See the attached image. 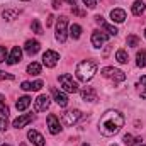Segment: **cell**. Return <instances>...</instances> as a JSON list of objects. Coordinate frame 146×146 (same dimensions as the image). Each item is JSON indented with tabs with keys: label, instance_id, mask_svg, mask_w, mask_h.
Listing matches in <instances>:
<instances>
[{
	"label": "cell",
	"instance_id": "1",
	"mask_svg": "<svg viewBox=\"0 0 146 146\" xmlns=\"http://www.w3.org/2000/svg\"><path fill=\"white\" fill-rule=\"evenodd\" d=\"M124 126V115L119 112V110H106L99 121V133L102 136H114L121 131V127Z\"/></svg>",
	"mask_w": 146,
	"mask_h": 146
},
{
	"label": "cell",
	"instance_id": "2",
	"mask_svg": "<svg viewBox=\"0 0 146 146\" xmlns=\"http://www.w3.org/2000/svg\"><path fill=\"white\" fill-rule=\"evenodd\" d=\"M97 73V63L92 61V60H85V61H80L76 65V70H75V75L80 82L87 83L94 78V75Z\"/></svg>",
	"mask_w": 146,
	"mask_h": 146
},
{
	"label": "cell",
	"instance_id": "3",
	"mask_svg": "<svg viewBox=\"0 0 146 146\" xmlns=\"http://www.w3.org/2000/svg\"><path fill=\"white\" fill-rule=\"evenodd\" d=\"M58 82H60V85H61V88H63L65 92H68V94H76V92H78V83L73 80V76L70 73L60 75V76H58Z\"/></svg>",
	"mask_w": 146,
	"mask_h": 146
},
{
	"label": "cell",
	"instance_id": "4",
	"mask_svg": "<svg viewBox=\"0 0 146 146\" xmlns=\"http://www.w3.org/2000/svg\"><path fill=\"white\" fill-rule=\"evenodd\" d=\"M100 73H102L104 78H109L114 83H121V82L126 80V73L121 72V70H117V68H114V66H106V68L100 70Z\"/></svg>",
	"mask_w": 146,
	"mask_h": 146
},
{
	"label": "cell",
	"instance_id": "5",
	"mask_svg": "<svg viewBox=\"0 0 146 146\" xmlns=\"http://www.w3.org/2000/svg\"><path fill=\"white\" fill-rule=\"evenodd\" d=\"M68 37V19L65 15H61L56 22V39L60 42H65Z\"/></svg>",
	"mask_w": 146,
	"mask_h": 146
},
{
	"label": "cell",
	"instance_id": "6",
	"mask_svg": "<svg viewBox=\"0 0 146 146\" xmlns=\"http://www.w3.org/2000/svg\"><path fill=\"white\" fill-rule=\"evenodd\" d=\"M80 119H82V112L78 109L66 110V112L61 114V122H63L65 126H73V124H76Z\"/></svg>",
	"mask_w": 146,
	"mask_h": 146
},
{
	"label": "cell",
	"instance_id": "7",
	"mask_svg": "<svg viewBox=\"0 0 146 146\" xmlns=\"http://www.w3.org/2000/svg\"><path fill=\"white\" fill-rule=\"evenodd\" d=\"M58 61H60V54H58L56 51H53V49H48V51L42 54V65H44L46 68H54Z\"/></svg>",
	"mask_w": 146,
	"mask_h": 146
},
{
	"label": "cell",
	"instance_id": "8",
	"mask_svg": "<svg viewBox=\"0 0 146 146\" xmlns=\"http://www.w3.org/2000/svg\"><path fill=\"white\" fill-rule=\"evenodd\" d=\"M107 39H109V34H107L106 31H99V29H95V31L92 33V44H94V48H100V46H104V44L107 42Z\"/></svg>",
	"mask_w": 146,
	"mask_h": 146
},
{
	"label": "cell",
	"instance_id": "9",
	"mask_svg": "<svg viewBox=\"0 0 146 146\" xmlns=\"http://www.w3.org/2000/svg\"><path fill=\"white\" fill-rule=\"evenodd\" d=\"M46 122H48V129H49V133L51 134H60L61 133V122H60V119L54 115V114H49L48 115V119H46Z\"/></svg>",
	"mask_w": 146,
	"mask_h": 146
},
{
	"label": "cell",
	"instance_id": "10",
	"mask_svg": "<svg viewBox=\"0 0 146 146\" xmlns=\"http://www.w3.org/2000/svg\"><path fill=\"white\" fill-rule=\"evenodd\" d=\"M49 104H51V99L48 95H44V94H41L34 100V107H36L37 112H46V110L49 109Z\"/></svg>",
	"mask_w": 146,
	"mask_h": 146
},
{
	"label": "cell",
	"instance_id": "11",
	"mask_svg": "<svg viewBox=\"0 0 146 146\" xmlns=\"http://www.w3.org/2000/svg\"><path fill=\"white\" fill-rule=\"evenodd\" d=\"M33 121H34V114H24V115H19L17 119H14L12 126H14L15 129H22L24 126H27V124L33 122Z\"/></svg>",
	"mask_w": 146,
	"mask_h": 146
},
{
	"label": "cell",
	"instance_id": "12",
	"mask_svg": "<svg viewBox=\"0 0 146 146\" xmlns=\"http://www.w3.org/2000/svg\"><path fill=\"white\" fill-rule=\"evenodd\" d=\"M95 22H97V24H100V26L104 27V31H106L109 36H115V34L119 33V31H117V27H115V26H112V24H107V22L104 21V17H102V15H95Z\"/></svg>",
	"mask_w": 146,
	"mask_h": 146
},
{
	"label": "cell",
	"instance_id": "13",
	"mask_svg": "<svg viewBox=\"0 0 146 146\" xmlns=\"http://www.w3.org/2000/svg\"><path fill=\"white\" fill-rule=\"evenodd\" d=\"M39 49H41L39 41H36V39H29V41H26L24 51H26L29 56H34V54H37V53H39Z\"/></svg>",
	"mask_w": 146,
	"mask_h": 146
},
{
	"label": "cell",
	"instance_id": "14",
	"mask_svg": "<svg viewBox=\"0 0 146 146\" xmlns=\"http://www.w3.org/2000/svg\"><path fill=\"white\" fill-rule=\"evenodd\" d=\"M21 58H22V49L19 48V46H15V48H12V51H10V54H9V58H7V65H17L19 61H21Z\"/></svg>",
	"mask_w": 146,
	"mask_h": 146
},
{
	"label": "cell",
	"instance_id": "15",
	"mask_svg": "<svg viewBox=\"0 0 146 146\" xmlns=\"http://www.w3.org/2000/svg\"><path fill=\"white\" fill-rule=\"evenodd\" d=\"M53 97H54V100H56V104L60 107H66L68 106V97H66L65 92H61L58 88H53Z\"/></svg>",
	"mask_w": 146,
	"mask_h": 146
},
{
	"label": "cell",
	"instance_id": "16",
	"mask_svg": "<svg viewBox=\"0 0 146 146\" xmlns=\"http://www.w3.org/2000/svg\"><path fill=\"white\" fill-rule=\"evenodd\" d=\"M27 138L31 139V143L34 146H44L46 145V141H44V138H42V134L41 133H37L34 129H31L29 133H27Z\"/></svg>",
	"mask_w": 146,
	"mask_h": 146
},
{
	"label": "cell",
	"instance_id": "17",
	"mask_svg": "<svg viewBox=\"0 0 146 146\" xmlns=\"http://www.w3.org/2000/svg\"><path fill=\"white\" fill-rule=\"evenodd\" d=\"M126 12L122 10V9H114L112 12H110V19H112V22H117V24H121V22H124L126 21Z\"/></svg>",
	"mask_w": 146,
	"mask_h": 146
},
{
	"label": "cell",
	"instance_id": "18",
	"mask_svg": "<svg viewBox=\"0 0 146 146\" xmlns=\"http://www.w3.org/2000/svg\"><path fill=\"white\" fill-rule=\"evenodd\" d=\"M82 99L87 100V102H95L97 100V94H95V90L92 87H85L82 90Z\"/></svg>",
	"mask_w": 146,
	"mask_h": 146
},
{
	"label": "cell",
	"instance_id": "19",
	"mask_svg": "<svg viewBox=\"0 0 146 146\" xmlns=\"http://www.w3.org/2000/svg\"><path fill=\"white\" fill-rule=\"evenodd\" d=\"M31 100H33V99H31L29 95L19 97V100L15 102V107H17V110H21V112H22V110H26L29 106H31Z\"/></svg>",
	"mask_w": 146,
	"mask_h": 146
},
{
	"label": "cell",
	"instance_id": "20",
	"mask_svg": "<svg viewBox=\"0 0 146 146\" xmlns=\"http://www.w3.org/2000/svg\"><path fill=\"white\" fill-rule=\"evenodd\" d=\"M133 14L134 15H143V12L146 10V5H145V2L143 0H136L134 3H133Z\"/></svg>",
	"mask_w": 146,
	"mask_h": 146
},
{
	"label": "cell",
	"instance_id": "21",
	"mask_svg": "<svg viewBox=\"0 0 146 146\" xmlns=\"http://www.w3.org/2000/svg\"><path fill=\"white\" fill-rule=\"evenodd\" d=\"M19 14H21V10H17V9H5L2 15H3V19H5V21H14Z\"/></svg>",
	"mask_w": 146,
	"mask_h": 146
},
{
	"label": "cell",
	"instance_id": "22",
	"mask_svg": "<svg viewBox=\"0 0 146 146\" xmlns=\"http://www.w3.org/2000/svg\"><path fill=\"white\" fill-rule=\"evenodd\" d=\"M122 141H124L126 146H134V145H141L143 139H141V138H133L131 134H124V139H122Z\"/></svg>",
	"mask_w": 146,
	"mask_h": 146
},
{
	"label": "cell",
	"instance_id": "23",
	"mask_svg": "<svg viewBox=\"0 0 146 146\" xmlns=\"http://www.w3.org/2000/svg\"><path fill=\"white\" fill-rule=\"evenodd\" d=\"M115 60H117L121 65H126V63H127V60H129L127 51H126V49H117V53H115Z\"/></svg>",
	"mask_w": 146,
	"mask_h": 146
},
{
	"label": "cell",
	"instance_id": "24",
	"mask_svg": "<svg viewBox=\"0 0 146 146\" xmlns=\"http://www.w3.org/2000/svg\"><path fill=\"white\" fill-rule=\"evenodd\" d=\"M138 90H139V95H141V99H146V75H143L141 78H139V82H138Z\"/></svg>",
	"mask_w": 146,
	"mask_h": 146
},
{
	"label": "cell",
	"instance_id": "25",
	"mask_svg": "<svg viewBox=\"0 0 146 146\" xmlns=\"http://www.w3.org/2000/svg\"><path fill=\"white\" fill-rule=\"evenodd\" d=\"M136 65H138L139 68H145L146 66V51L145 49L138 51V54H136Z\"/></svg>",
	"mask_w": 146,
	"mask_h": 146
},
{
	"label": "cell",
	"instance_id": "26",
	"mask_svg": "<svg viewBox=\"0 0 146 146\" xmlns=\"http://www.w3.org/2000/svg\"><path fill=\"white\" fill-rule=\"evenodd\" d=\"M70 36L73 39H80V36H82V26H78V24L70 26Z\"/></svg>",
	"mask_w": 146,
	"mask_h": 146
},
{
	"label": "cell",
	"instance_id": "27",
	"mask_svg": "<svg viewBox=\"0 0 146 146\" xmlns=\"http://www.w3.org/2000/svg\"><path fill=\"white\" fill-rule=\"evenodd\" d=\"M27 73H29V75H39V73H41V65H39L37 61L29 63V66H27Z\"/></svg>",
	"mask_w": 146,
	"mask_h": 146
},
{
	"label": "cell",
	"instance_id": "28",
	"mask_svg": "<svg viewBox=\"0 0 146 146\" xmlns=\"http://www.w3.org/2000/svg\"><path fill=\"white\" fill-rule=\"evenodd\" d=\"M126 42H127V46H131V48H136V46H139V37L134 36V34H131V36H127Z\"/></svg>",
	"mask_w": 146,
	"mask_h": 146
},
{
	"label": "cell",
	"instance_id": "29",
	"mask_svg": "<svg viewBox=\"0 0 146 146\" xmlns=\"http://www.w3.org/2000/svg\"><path fill=\"white\" fill-rule=\"evenodd\" d=\"M31 29H33V33H36V34H42V27H41L39 19H34V21L31 22Z\"/></svg>",
	"mask_w": 146,
	"mask_h": 146
},
{
	"label": "cell",
	"instance_id": "30",
	"mask_svg": "<svg viewBox=\"0 0 146 146\" xmlns=\"http://www.w3.org/2000/svg\"><path fill=\"white\" fill-rule=\"evenodd\" d=\"M7 129H9V119H7V115H2L0 117V131L3 133Z\"/></svg>",
	"mask_w": 146,
	"mask_h": 146
},
{
	"label": "cell",
	"instance_id": "31",
	"mask_svg": "<svg viewBox=\"0 0 146 146\" xmlns=\"http://www.w3.org/2000/svg\"><path fill=\"white\" fill-rule=\"evenodd\" d=\"M7 58H9V54H7V49H5V46H0V63H3Z\"/></svg>",
	"mask_w": 146,
	"mask_h": 146
},
{
	"label": "cell",
	"instance_id": "32",
	"mask_svg": "<svg viewBox=\"0 0 146 146\" xmlns=\"http://www.w3.org/2000/svg\"><path fill=\"white\" fill-rule=\"evenodd\" d=\"M21 88L26 90V92H29V90H33V83H31V82H22V83H21Z\"/></svg>",
	"mask_w": 146,
	"mask_h": 146
},
{
	"label": "cell",
	"instance_id": "33",
	"mask_svg": "<svg viewBox=\"0 0 146 146\" xmlns=\"http://www.w3.org/2000/svg\"><path fill=\"white\" fill-rule=\"evenodd\" d=\"M0 80H14V75H10V73H5L0 70Z\"/></svg>",
	"mask_w": 146,
	"mask_h": 146
},
{
	"label": "cell",
	"instance_id": "34",
	"mask_svg": "<svg viewBox=\"0 0 146 146\" xmlns=\"http://www.w3.org/2000/svg\"><path fill=\"white\" fill-rule=\"evenodd\" d=\"M42 85H44V83H42V80H36V82H34V83H33V90H41V88H42Z\"/></svg>",
	"mask_w": 146,
	"mask_h": 146
},
{
	"label": "cell",
	"instance_id": "35",
	"mask_svg": "<svg viewBox=\"0 0 146 146\" xmlns=\"http://www.w3.org/2000/svg\"><path fill=\"white\" fill-rule=\"evenodd\" d=\"M83 3H85L88 9H95V7H97V2H95V0H83Z\"/></svg>",
	"mask_w": 146,
	"mask_h": 146
},
{
	"label": "cell",
	"instance_id": "36",
	"mask_svg": "<svg viewBox=\"0 0 146 146\" xmlns=\"http://www.w3.org/2000/svg\"><path fill=\"white\" fill-rule=\"evenodd\" d=\"M51 3H53V9H60L61 7V0H51Z\"/></svg>",
	"mask_w": 146,
	"mask_h": 146
},
{
	"label": "cell",
	"instance_id": "37",
	"mask_svg": "<svg viewBox=\"0 0 146 146\" xmlns=\"http://www.w3.org/2000/svg\"><path fill=\"white\" fill-rule=\"evenodd\" d=\"M73 12H75L76 15H83V14H85L83 10H78V9H75V7H73Z\"/></svg>",
	"mask_w": 146,
	"mask_h": 146
},
{
	"label": "cell",
	"instance_id": "38",
	"mask_svg": "<svg viewBox=\"0 0 146 146\" xmlns=\"http://www.w3.org/2000/svg\"><path fill=\"white\" fill-rule=\"evenodd\" d=\"M51 24H53V15H49V17H48V22H46V26H51Z\"/></svg>",
	"mask_w": 146,
	"mask_h": 146
},
{
	"label": "cell",
	"instance_id": "39",
	"mask_svg": "<svg viewBox=\"0 0 146 146\" xmlns=\"http://www.w3.org/2000/svg\"><path fill=\"white\" fill-rule=\"evenodd\" d=\"M0 106H5V97L0 94Z\"/></svg>",
	"mask_w": 146,
	"mask_h": 146
},
{
	"label": "cell",
	"instance_id": "40",
	"mask_svg": "<svg viewBox=\"0 0 146 146\" xmlns=\"http://www.w3.org/2000/svg\"><path fill=\"white\" fill-rule=\"evenodd\" d=\"M66 2H68L70 5H75V3H76V0H66Z\"/></svg>",
	"mask_w": 146,
	"mask_h": 146
},
{
	"label": "cell",
	"instance_id": "41",
	"mask_svg": "<svg viewBox=\"0 0 146 146\" xmlns=\"http://www.w3.org/2000/svg\"><path fill=\"white\" fill-rule=\"evenodd\" d=\"M82 146H90V145H88V143H83V145H82Z\"/></svg>",
	"mask_w": 146,
	"mask_h": 146
},
{
	"label": "cell",
	"instance_id": "42",
	"mask_svg": "<svg viewBox=\"0 0 146 146\" xmlns=\"http://www.w3.org/2000/svg\"><path fill=\"white\" fill-rule=\"evenodd\" d=\"M138 146H146V145H138Z\"/></svg>",
	"mask_w": 146,
	"mask_h": 146
},
{
	"label": "cell",
	"instance_id": "43",
	"mask_svg": "<svg viewBox=\"0 0 146 146\" xmlns=\"http://www.w3.org/2000/svg\"><path fill=\"white\" fill-rule=\"evenodd\" d=\"M145 37H146V29H145Z\"/></svg>",
	"mask_w": 146,
	"mask_h": 146
},
{
	"label": "cell",
	"instance_id": "44",
	"mask_svg": "<svg viewBox=\"0 0 146 146\" xmlns=\"http://www.w3.org/2000/svg\"><path fill=\"white\" fill-rule=\"evenodd\" d=\"M22 2H29V0H22Z\"/></svg>",
	"mask_w": 146,
	"mask_h": 146
},
{
	"label": "cell",
	"instance_id": "45",
	"mask_svg": "<svg viewBox=\"0 0 146 146\" xmlns=\"http://www.w3.org/2000/svg\"><path fill=\"white\" fill-rule=\"evenodd\" d=\"M110 146H117V145H110Z\"/></svg>",
	"mask_w": 146,
	"mask_h": 146
},
{
	"label": "cell",
	"instance_id": "46",
	"mask_svg": "<svg viewBox=\"0 0 146 146\" xmlns=\"http://www.w3.org/2000/svg\"><path fill=\"white\" fill-rule=\"evenodd\" d=\"M3 146H9V145H3Z\"/></svg>",
	"mask_w": 146,
	"mask_h": 146
}]
</instances>
